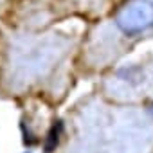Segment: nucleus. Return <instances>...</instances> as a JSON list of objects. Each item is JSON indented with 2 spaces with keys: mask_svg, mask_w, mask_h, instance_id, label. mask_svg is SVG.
I'll return each instance as SVG.
<instances>
[{
  "mask_svg": "<svg viewBox=\"0 0 153 153\" xmlns=\"http://www.w3.org/2000/svg\"><path fill=\"white\" fill-rule=\"evenodd\" d=\"M115 24L126 34H135V33H140L148 27H153V2L137 0L135 4L128 6L117 16Z\"/></svg>",
  "mask_w": 153,
  "mask_h": 153,
  "instance_id": "obj_1",
  "label": "nucleus"
},
{
  "mask_svg": "<svg viewBox=\"0 0 153 153\" xmlns=\"http://www.w3.org/2000/svg\"><path fill=\"white\" fill-rule=\"evenodd\" d=\"M61 133H63V123H61V121H56V123L52 124V128L49 130L47 137H45V142H43V149H45V153H52V151L56 149V146L59 144V137H61Z\"/></svg>",
  "mask_w": 153,
  "mask_h": 153,
  "instance_id": "obj_2",
  "label": "nucleus"
},
{
  "mask_svg": "<svg viewBox=\"0 0 153 153\" xmlns=\"http://www.w3.org/2000/svg\"><path fill=\"white\" fill-rule=\"evenodd\" d=\"M22 131H24V144H25V146H33V144L38 142V140L33 137V133L25 128V124H22Z\"/></svg>",
  "mask_w": 153,
  "mask_h": 153,
  "instance_id": "obj_3",
  "label": "nucleus"
},
{
  "mask_svg": "<svg viewBox=\"0 0 153 153\" xmlns=\"http://www.w3.org/2000/svg\"><path fill=\"white\" fill-rule=\"evenodd\" d=\"M149 114H151V115H153V103H151V105H149Z\"/></svg>",
  "mask_w": 153,
  "mask_h": 153,
  "instance_id": "obj_4",
  "label": "nucleus"
},
{
  "mask_svg": "<svg viewBox=\"0 0 153 153\" xmlns=\"http://www.w3.org/2000/svg\"><path fill=\"white\" fill-rule=\"evenodd\" d=\"M25 153H29V151H25Z\"/></svg>",
  "mask_w": 153,
  "mask_h": 153,
  "instance_id": "obj_5",
  "label": "nucleus"
}]
</instances>
